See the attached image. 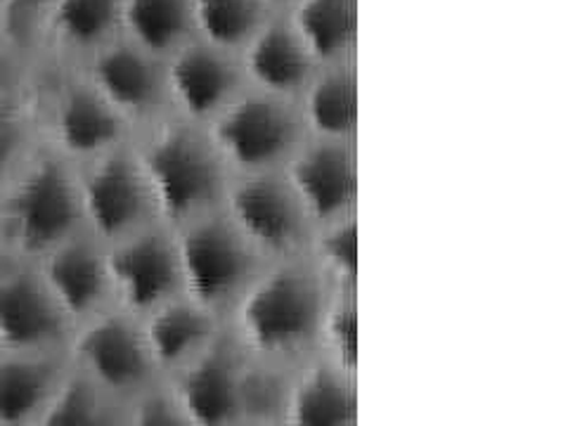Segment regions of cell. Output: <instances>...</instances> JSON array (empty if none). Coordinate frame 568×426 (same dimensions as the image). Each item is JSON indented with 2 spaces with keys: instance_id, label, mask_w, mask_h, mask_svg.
Listing matches in <instances>:
<instances>
[{
  "instance_id": "15",
  "label": "cell",
  "mask_w": 568,
  "mask_h": 426,
  "mask_svg": "<svg viewBox=\"0 0 568 426\" xmlns=\"http://www.w3.org/2000/svg\"><path fill=\"white\" fill-rule=\"evenodd\" d=\"M33 261L71 329L112 308L104 244L91 233L81 230Z\"/></svg>"
},
{
  "instance_id": "3",
  "label": "cell",
  "mask_w": 568,
  "mask_h": 426,
  "mask_svg": "<svg viewBox=\"0 0 568 426\" xmlns=\"http://www.w3.org/2000/svg\"><path fill=\"white\" fill-rule=\"evenodd\" d=\"M81 230L74 162L41 142L0 187V246L39 258Z\"/></svg>"
},
{
  "instance_id": "11",
  "label": "cell",
  "mask_w": 568,
  "mask_h": 426,
  "mask_svg": "<svg viewBox=\"0 0 568 426\" xmlns=\"http://www.w3.org/2000/svg\"><path fill=\"white\" fill-rule=\"evenodd\" d=\"M311 227L361 216L358 142L304 138L282 166Z\"/></svg>"
},
{
  "instance_id": "32",
  "label": "cell",
  "mask_w": 568,
  "mask_h": 426,
  "mask_svg": "<svg viewBox=\"0 0 568 426\" xmlns=\"http://www.w3.org/2000/svg\"><path fill=\"white\" fill-rule=\"evenodd\" d=\"M265 3H268V8L273 12H282V10H287L290 6H294L296 0H265Z\"/></svg>"
},
{
  "instance_id": "4",
  "label": "cell",
  "mask_w": 568,
  "mask_h": 426,
  "mask_svg": "<svg viewBox=\"0 0 568 426\" xmlns=\"http://www.w3.org/2000/svg\"><path fill=\"white\" fill-rule=\"evenodd\" d=\"M31 88L43 142L69 162H85L133 138L79 64L36 60Z\"/></svg>"
},
{
  "instance_id": "26",
  "label": "cell",
  "mask_w": 568,
  "mask_h": 426,
  "mask_svg": "<svg viewBox=\"0 0 568 426\" xmlns=\"http://www.w3.org/2000/svg\"><path fill=\"white\" fill-rule=\"evenodd\" d=\"M271 14L265 0H192L194 36L230 52H240Z\"/></svg>"
},
{
  "instance_id": "21",
  "label": "cell",
  "mask_w": 568,
  "mask_h": 426,
  "mask_svg": "<svg viewBox=\"0 0 568 426\" xmlns=\"http://www.w3.org/2000/svg\"><path fill=\"white\" fill-rule=\"evenodd\" d=\"M308 138L358 142V79L353 62L317 67L296 100Z\"/></svg>"
},
{
  "instance_id": "25",
  "label": "cell",
  "mask_w": 568,
  "mask_h": 426,
  "mask_svg": "<svg viewBox=\"0 0 568 426\" xmlns=\"http://www.w3.org/2000/svg\"><path fill=\"white\" fill-rule=\"evenodd\" d=\"M304 258L327 290H358L361 216L332 221L311 230Z\"/></svg>"
},
{
  "instance_id": "2",
  "label": "cell",
  "mask_w": 568,
  "mask_h": 426,
  "mask_svg": "<svg viewBox=\"0 0 568 426\" xmlns=\"http://www.w3.org/2000/svg\"><path fill=\"white\" fill-rule=\"evenodd\" d=\"M156 216L178 227L221 209L230 173L200 123L166 114L133 133Z\"/></svg>"
},
{
  "instance_id": "1",
  "label": "cell",
  "mask_w": 568,
  "mask_h": 426,
  "mask_svg": "<svg viewBox=\"0 0 568 426\" xmlns=\"http://www.w3.org/2000/svg\"><path fill=\"white\" fill-rule=\"evenodd\" d=\"M327 292L304 256L268 263L230 308L225 327L256 365L287 375L315 355Z\"/></svg>"
},
{
  "instance_id": "10",
  "label": "cell",
  "mask_w": 568,
  "mask_h": 426,
  "mask_svg": "<svg viewBox=\"0 0 568 426\" xmlns=\"http://www.w3.org/2000/svg\"><path fill=\"white\" fill-rule=\"evenodd\" d=\"M104 254L112 306L123 313L142 317L185 294L173 230L164 223L104 244Z\"/></svg>"
},
{
  "instance_id": "29",
  "label": "cell",
  "mask_w": 568,
  "mask_h": 426,
  "mask_svg": "<svg viewBox=\"0 0 568 426\" xmlns=\"http://www.w3.org/2000/svg\"><path fill=\"white\" fill-rule=\"evenodd\" d=\"M126 426H194L164 382L131 400Z\"/></svg>"
},
{
  "instance_id": "30",
  "label": "cell",
  "mask_w": 568,
  "mask_h": 426,
  "mask_svg": "<svg viewBox=\"0 0 568 426\" xmlns=\"http://www.w3.org/2000/svg\"><path fill=\"white\" fill-rule=\"evenodd\" d=\"M55 0H0L8 39L31 55V41L41 20Z\"/></svg>"
},
{
  "instance_id": "18",
  "label": "cell",
  "mask_w": 568,
  "mask_h": 426,
  "mask_svg": "<svg viewBox=\"0 0 568 426\" xmlns=\"http://www.w3.org/2000/svg\"><path fill=\"white\" fill-rule=\"evenodd\" d=\"M353 375L332 363L308 358L287 372L282 388L280 426H355L358 398Z\"/></svg>"
},
{
  "instance_id": "33",
  "label": "cell",
  "mask_w": 568,
  "mask_h": 426,
  "mask_svg": "<svg viewBox=\"0 0 568 426\" xmlns=\"http://www.w3.org/2000/svg\"><path fill=\"white\" fill-rule=\"evenodd\" d=\"M0 41H8V43H12L10 39H8V31H6V22H3V12H0ZM14 45V43H12Z\"/></svg>"
},
{
  "instance_id": "9",
  "label": "cell",
  "mask_w": 568,
  "mask_h": 426,
  "mask_svg": "<svg viewBox=\"0 0 568 426\" xmlns=\"http://www.w3.org/2000/svg\"><path fill=\"white\" fill-rule=\"evenodd\" d=\"M67 358L81 375L123 400H133L162 382L150 358L140 320L114 306L71 329Z\"/></svg>"
},
{
  "instance_id": "8",
  "label": "cell",
  "mask_w": 568,
  "mask_h": 426,
  "mask_svg": "<svg viewBox=\"0 0 568 426\" xmlns=\"http://www.w3.org/2000/svg\"><path fill=\"white\" fill-rule=\"evenodd\" d=\"M221 211L265 263L304 256L313 227L282 171L230 178Z\"/></svg>"
},
{
  "instance_id": "28",
  "label": "cell",
  "mask_w": 568,
  "mask_h": 426,
  "mask_svg": "<svg viewBox=\"0 0 568 426\" xmlns=\"http://www.w3.org/2000/svg\"><path fill=\"white\" fill-rule=\"evenodd\" d=\"M317 358L355 377L358 369V290H329L317 327Z\"/></svg>"
},
{
  "instance_id": "6",
  "label": "cell",
  "mask_w": 568,
  "mask_h": 426,
  "mask_svg": "<svg viewBox=\"0 0 568 426\" xmlns=\"http://www.w3.org/2000/svg\"><path fill=\"white\" fill-rule=\"evenodd\" d=\"M204 129L230 178L282 171L306 138L294 100L265 95L248 85Z\"/></svg>"
},
{
  "instance_id": "19",
  "label": "cell",
  "mask_w": 568,
  "mask_h": 426,
  "mask_svg": "<svg viewBox=\"0 0 568 426\" xmlns=\"http://www.w3.org/2000/svg\"><path fill=\"white\" fill-rule=\"evenodd\" d=\"M138 320L150 358L162 382L197 358L225 329V323L219 315L200 306L187 294L166 301L164 306Z\"/></svg>"
},
{
  "instance_id": "31",
  "label": "cell",
  "mask_w": 568,
  "mask_h": 426,
  "mask_svg": "<svg viewBox=\"0 0 568 426\" xmlns=\"http://www.w3.org/2000/svg\"><path fill=\"white\" fill-rule=\"evenodd\" d=\"M36 58L8 41H0V95L24 85L33 74Z\"/></svg>"
},
{
  "instance_id": "24",
  "label": "cell",
  "mask_w": 568,
  "mask_h": 426,
  "mask_svg": "<svg viewBox=\"0 0 568 426\" xmlns=\"http://www.w3.org/2000/svg\"><path fill=\"white\" fill-rule=\"evenodd\" d=\"M121 36L166 60L194 39L192 0H123Z\"/></svg>"
},
{
  "instance_id": "27",
  "label": "cell",
  "mask_w": 568,
  "mask_h": 426,
  "mask_svg": "<svg viewBox=\"0 0 568 426\" xmlns=\"http://www.w3.org/2000/svg\"><path fill=\"white\" fill-rule=\"evenodd\" d=\"M31 81L0 95V187L43 142Z\"/></svg>"
},
{
  "instance_id": "14",
  "label": "cell",
  "mask_w": 568,
  "mask_h": 426,
  "mask_svg": "<svg viewBox=\"0 0 568 426\" xmlns=\"http://www.w3.org/2000/svg\"><path fill=\"white\" fill-rule=\"evenodd\" d=\"M166 88L171 114L206 126L244 91L246 81L237 52L194 36L166 58Z\"/></svg>"
},
{
  "instance_id": "7",
  "label": "cell",
  "mask_w": 568,
  "mask_h": 426,
  "mask_svg": "<svg viewBox=\"0 0 568 426\" xmlns=\"http://www.w3.org/2000/svg\"><path fill=\"white\" fill-rule=\"evenodd\" d=\"M74 171L83 230L102 244L162 223L133 138L114 150L74 164Z\"/></svg>"
},
{
  "instance_id": "22",
  "label": "cell",
  "mask_w": 568,
  "mask_h": 426,
  "mask_svg": "<svg viewBox=\"0 0 568 426\" xmlns=\"http://www.w3.org/2000/svg\"><path fill=\"white\" fill-rule=\"evenodd\" d=\"M282 12L317 67L353 58L358 36V0H296Z\"/></svg>"
},
{
  "instance_id": "34",
  "label": "cell",
  "mask_w": 568,
  "mask_h": 426,
  "mask_svg": "<svg viewBox=\"0 0 568 426\" xmlns=\"http://www.w3.org/2000/svg\"><path fill=\"white\" fill-rule=\"evenodd\" d=\"M244 426H280L277 422H252V424H244Z\"/></svg>"
},
{
  "instance_id": "17",
  "label": "cell",
  "mask_w": 568,
  "mask_h": 426,
  "mask_svg": "<svg viewBox=\"0 0 568 426\" xmlns=\"http://www.w3.org/2000/svg\"><path fill=\"white\" fill-rule=\"evenodd\" d=\"M237 58L248 88L294 102L317 71V62L284 12H273L242 45Z\"/></svg>"
},
{
  "instance_id": "5",
  "label": "cell",
  "mask_w": 568,
  "mask_h": 426,
  "mask_svg": "<svg viewBox=\"0 0 568 426\" xmlns=\"http://www.w3.org/2000/svg\"><path fill=\"white\" fill-rule=\"evenodd\" d=\"M181 261L183 290L223 323L265 263L221 209L171 227Z\"/></svg>"
},
{
  "instance_id": "16",
  "label": "cell",
  "mask_w": 568,
  "mask_h": 426,
  "mask_svg": "<svg viewBox=\"0 0 568 426\" xmlns=\"http://www.w3.org/2000/svg\"><path fill=\"white\" fill-rule=\"evenodd\" d=\"M123 0H55L31 41L43 62L79 64L121 36Z\"/></svg>"
},
{
  "instance_id": "23",
  "label": "cell",
  "mask_w": 568,
  "mask_h": 426,
  "mask_svg": "<svg viewBox=\"0 0 568 426\" xmlns=\"http://www.w3.org/2000/svg\"><path fill=\"white\" fill-rule=\"evenodd\" d=\"M129 405L131 400L114 396L69 363L62 384L36 426H126Z\"/></svg>"
},
{
  "instance_id": "12",
  "label": "cell",
  "mask_w": 568,
  "mask_h": 426,
  "mask_svg": "<svg viewBox=\"0 0 568 426\" xmlns=\"http://www.w3.org/2000/svg\"><path fill=\"white\" fill-rule=\"evenodd\" d=\"M79 67L133 133L171 114L166 60L123 36L79 62Z\"/></svg>"
},
{
  "instance_id": "13",
  "label": "cell",
  "mask_w": 568,
  "mask_h": 426,
  "mask_svg": "<svg viewBox=\"0 0 568 426\" xmlns=\"http://www.w3.org/2000/svg\"><path fill=\"white\" fill-rule=\"evenodd\" d=\"M69 334L36 261L0 246V348H67Z\"/></svg>"
},
{
  "instance_id": "20",
  "label": "cell",
  "mask_w": 568,
  "mask_h": 426,
  "mask_svg": "<svg viewBox=\"0 0 568 426\" xmlns=\"http://www.w3.org/2000/svg\"><path fill=\"white\" fill-rule=\"evenodd\" d=\"M67 369V348H0V426H36Z\"/></svg>"
}]
</instances>
